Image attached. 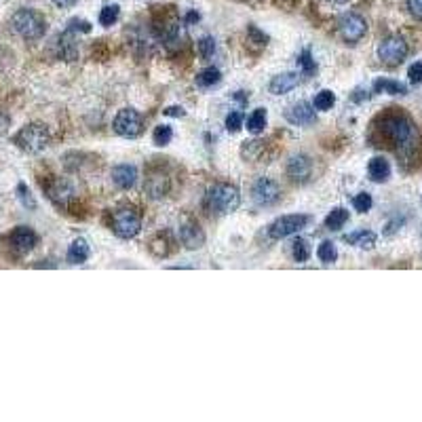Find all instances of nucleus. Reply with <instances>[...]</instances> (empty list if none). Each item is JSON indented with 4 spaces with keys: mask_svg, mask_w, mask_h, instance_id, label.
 I'll return each instance as SVG.
<instances>
[{
    "mask_svg": "<svg viewBox=\"0 0 422 422\" xmlns=\"http://www.w3.org/2000/svg\"><path fill=\"white\" fill-rule=\"evenodd\" d=\"M334 104H336V95H334L330 89H323V91L317 93V97H315V101H313V108L326 112V110H332Z\"/></svg>",
    "mask_w": 422,
    "mask_h": 422,
    "instance_id": "24",
    "label": "nucleus"
},
{
    "mask_svg": "<svg viewBox=\"0 0 422 422\" xmlns=\"http://www.w3.org/2000/svg\"><path fill=\"white\" fill-rule=\"evenodd\" d=\"M220 81H222V74H220L218 68H205L201 74H196V84L203 87V89H209V87L218 84Z\"/></svg>",
    "mask_w": 422,
    "mask_h": 422,
    "instance_id": "25",
    "label": "nucleus"
},
{
    "mask_svg": "<svg viewBox=\"0 0 422 422\" xmlns=\"http://www.w3.org/2000/svg\"><path fill=\"white\" fill-rule=\"evenodd\" d=\"M9 243H11V248L17 253H28L36 248L38 237H36V233H34L32 228H28V226H17V228L11 233Z\"/></svg>",
    "mask_w": 422,
    "mask_h": 422,
    "instance_id": "12",
    "label": "nucleus"
},
{
    "mask_svg": "<svg viewBox=\"0 0 422 422\" xmlns=\"http://www.w3.org/2000/svg\"><path fill=\"white\" fill-rule=\"evenodd\" d=\"M408 77H410V83L412 84H422V62H416V64L410 66Z\"/></svg>",
    "mask_w": 422,
    "mask_h": 422,
    "instance_id": "37",
    "label": "nucleus"
},
{
    "mask_svg": "<svg viewBox=\"0 0 422 422\" xmlns=\"http://www.w3.org/2000/svg\"><path fill=\"white\" fill-rule=\"evenodd\" d=\"M89 243L84 241V239H77L72 245H70V250H68V262L70 264H83L89 260Z\"/></svg>",
    "mask_w": 422,
    "mask_h": 422,
    "instance_id": "22",
    "label": "nucleus"
},
{
    "mask_svg": "<svg viewBox=\"0 0 422 422\" xmlns=\"http://www.w3.org/2000/svg\"><path fill=\"white\" fill-rule=\"evenodd\" d=\"M317 255H319V260H321L323 264H334L338 260L336 245H334L332 241H323V243L319 245V250H317Z\"/></svg>",
    "mask_w": 422,
    "mask_h": 422,
    "instance_id": "29",
    "label": "nucleus"
},
{
    "mask_svg": "<svg viewBox=\"0 0 422 422\" xmlns=\"http://www.w3.org/2000/svg\"><path fill=\"white\" fill-rule=\"evenodd\" d=\"M169 190L167 175L163 173H152L148 179H146V192L152 196V199H159V196H165V192Z\"/></svg>",
    "mask_w": 422,
    "mask_h": 422,
    "instance_id": "19",
    "label": "nucleus"
},
{
    "mask_svg": "<svg viewBox=\"0 0 422 422\" xmlns=\"http://www.w3.org/2000/svg\"><path fill=\"white\" fill-rule=\"evenodd\" d=\"M296 64H298V68L302 70L304 77H311V74H315V70H317V64H315V60H313L311 49H304V51L298 55Z\"/></svg>",
    "mask_w": 422,
    "mask_h": 422,
    "instance_id": "28",
    "label": "nucleus"
},
{
    "mask_svg": "<svg viewBox=\"0 0 422 422\" xmlns=\"http://www.w3.org/2000/svg\"><path fill=\"white\" fill-rule=\"evenodd\" d=\"M291 253H294V260L296 262H306L311 257V245L306 239H296L291 243Z\"/></svg>",
    "mask_w": 422,
    "mask_h": 422,
    "instance_id": "30",
    "label": "nucleus"
},
{
    "mask_svg": "<svg viewBox=\"0 0 422 422\" xmlns=\"http://www.w3.org/2000/svg\"><path fill=\"white\" fill-rule=\"evenodd\" d=\"M186 21H188V23H192V21H199V13H194V11H192V13H188Z\"/></svg>",
    "mask_w": 422,
    "mask_h": 422,
    "instance_id": "42",
    "label": "nucleus"
},
{
    "mask_svg": "<svg viewBox=\"0 0 422 422\" xmlns=\"http://www.w3.org/2000/svg\"><path fill=\"white\" fill-rule=\"evenodd\" d=\"M334 2H338V4H342V2H346V0H334Z\"/></svg>",
    "mask_w": 422,
    "mask_h": 422,
    "instance_id": "43",
    "label": "nucleus"
},
{
    "mask_svg": "<svg viewBox=\"0 0 422 422\" xmlns=\"http://www.w3.org/2000/svg\"><path fill=\"white\" fill-rule=\"evenodd\" d=\"M252 196L260 207H268V205H274V203L281 199V188H279L277 182L266 179V177H260V179L253 184Z\"/></svg>",
    "mask_w": 422,
    "mask_h": 422,
    "instance_id": "10",
    "label": "nucleus"
},
{
    "mask_svg": "<svg viewBox=\"0 0 422 422\" xmlns=\"http://www.w3.org/2000/svg\"><path fill=\"white\" fill-rule=\"evenodd\" d=\"M352 207H355L359 213L370 211V209H372V194H367V192H359V194L352 199Z\"/></svg>",
    "mask_w": 422,
    "mask_h": 422,
    "instance_id": "33",
    "label": "nucleus"
},
{
    "mask_svg": "<svg viewBox=\"0 0 422 422\" xmlns=\"http://www.w3.org/2000/svg\"><path fill=\"white\" fill-rule=\"evenodd\" d=\"M171 138H173V131H171L169 125H159L155 129V135H152V140H155L157 146H167L169 142H171Z\"/></svg>",
    "mask_w": 422,
    "mask_h": 422,
    "instance_id": "32",
    "label": "nucleus"
},
{
    "mask_svg": "<svg viewBox=\"0 0 422 422\" xmlns=\"http://www.w3.org/2000/svg\"><path fill=\"white\" fill-rule=\"evenodd\" d=\"M374 93H389V95H406L408 87L397 81H389V79H378L374 83Z\"/></svg>",
    "mask_w": 422,
    "mask_h": 422,
    "instance_id": "23",
    "label": "nucleus"
},
{
    "mask_svg": "<svg viewBox=\"0 0 422 422\" xmlns=\"http://www.w3.org/2000/svg\"><path fill=\"white\" fill-rule=\"evenodd\" d=\"M60 45V55L66 60V62H74L77 60V55H79V49H77V45H74V38H72V32L70 30H66L62 36H60V40H57Z\"/></svg>",
    "mask_w": 422,
    "mask_h": 422,
    "instance_id": "21",
    "label": "nucleus"
},
{
    "mask_svg": "<svg viewBox=\"0 0 422 422\" xmlns=\"http://www.w3.org/2000/svg\"><path fill=\"white\" fill-rule=\"evenodd\" d=\"M311 222V216H283L279 218L277 222L270 224L268 228V235L270 239H285V237H291V235H298L302 228H306V224Z\"/></svg>",
    "mask_w": 422,
    "mask_h": 422,
    "instance_id": "7",
    "label": "nucleus"
},
{
    "mask_svg": "<svg viewBox=\"0 0 422 422\" xmlns=\"http://www.w3.org/2000/svg\"><path fill=\"white\" fill-rule=\"evenodd\" d=\"M9 127H11V116H9V114H4V112H0V138H2V135H6Z\"/></svg>",
    "mask_w": 422,
    "mask_h": 422,
    "instance_id": "39",
    "label": "nucleus"
},
{
    "mask_svg": "<svg viewBox=\"0 0 422 422\" xmlns=\"http://www.w3.org/2000/svg\"><path fill=\"white\" fill-rule=\"evenodd\" d=\"M241 127H243V114L241 112H231L228 118H226V129L231 133H237Z\"/></svg>",
    "mask_w": 422,
    "mask_h": 422,
    "instance_id": "35",
    "label": "nucleus"
},
{
    "mask_svg": "<svg viewBox=\"0 0 422 422\" xmlns=\"http://www.w3.org/2000/svg\"><path fill=\"white\" fill-rule=\"evenodd\" d=\"M298 83H300V79H298L296 72H285V74L274 77L270 81V84H268V89H270L272 95H285V93L294 91L298 87Z\"/></svg>",
    "mask_w": 422,
    "mask_h": 422,
    "instance_id": "17",
    "label": "nucleus"
},
{
    "mask_svg": "<svg viewBox=\"0 0 422 422\" xmlns=\"http://www.w3.org/2000/svg\"><path fill=\"white\" fill-rule=\"evenodd\" d=\"M51 142V135H49V129L45 125H38V123H32V125H26L21 131H17V135L13 138V144L28 152V155H38L43 150H47Z\"/></svg>",
    "mask_w": 422,
    "mask_h": 422,
    "instance_id": "4",
    "label": "nucleus"
},
{
    "mask_svg": "<svg viewBox=\"0 0 422 422\" xmlns=\"http://www.w3.org/2000/svg\"><path fill=\"white\" fill-rule=\"evenodd\" d=\"M408 9L416 19H422V0H408Z\"/></svg>",
    "mask_w": 422,
    "mask_h": 422,
    "instance_id": "38",
    "label": "nucleus"
},
{
    "mask_svg": "<svg viewBox=\"0 0 422 422\" xmlns=\"http://www.w3.org/2000/svg\"><path fill=\"white\" fill-rule=\"evenodd\" d=\"M199 53H201L203 60H209V57L216 53V40H213L211 36L201 38V43H199Z\"/></svg>",
    "mask_w": 422,
    "mask_h": 422,
    "instance_id": "34",
    "label": "nucleus"
},
{
    "mask_svg": "<svg viewBox=\"0 0 422 422\" xmlns=\"http://www.w3.org/2000/svg\"><path fill=\"white\" fill-rule=\"evenodd\" d=\"M11 26L13 30L23 38V40H38L45 36L47 32V21L40 13L32 11V9H19L13 17H11Z\"/></svg>",
    "mask_w": 422,
    "mask_h": 422,
    "instance_id": "3",
    "label": "nucleus"
},
{
    "mask_svg": "<svg viewBox=\"0 0 422 422\" xmlns=\"http://www.w3.org/2000/svg\"><path fill=\"white\" fill-rule=\"evenodd\" d=\"M287 175L298 182V184H304L311 179L313 175V161L304 155H298V157H291V161L287 163Z\"/></svg>",
    "mask_w": 422,
    "mask_h": 422,
    "instance_id": "14",
    "label": "nucleus"
},
{
    "mask_svg": "<svg viewBox=\"0 0 422 422\" xmlns=\"http://www.w3.org/2000/svg\"><path fill=\"white\" fill-rule=\"evenodd\" d=\"M179 241L184 243L186 250H199L205 243V233L201 231V226L192 220H186L179 226Z\"/></svg>",
    "mask_w": 422,
    "mask_h": 422,
    "instance_id": "13",
    "label": "nucleus"
},
{
    "mask_svg": "<svg viewBox=\"0 0 422 422\" xmlns=\"http://www.w3.org/2000/svg\"><path fill=\"white\" fill-rule=\"evenodd\" d=\"M338 28H340V36H342L348 45L359 43V40L365 36V32H367L365 19H363L361 15H357V13L344 15V17L340 19V23H338Z\"/></svg>",
    "mask_w": 422,
    "mask_h": 422,
    "instance_id": "9",
    "label": "nucleus"
},
{
    "mask_svg": "<svg viewBox=\"0 0 422 422\" xmlns=\"http://www.w3.org/2000/svg\"><path fill=\"white\" fill-rule=\"evenodd\" d=\"M55 6H60V9H66V6H72V4H77V0H51Z\"/></svg>",
    "mask_w": 422,
    "mask_h": 422,
    "instance_id": "41",
    "label": "nucleus"
},
{
    "mask_svg": "<svg viewBox=\"0 0 422 422\" xmlns=\"http://www.w3.org/2000/svg\"><path fill=\"white\" fill-rule=\"evenodd\" d=\"M239 205H241V192L233 184H216L205 194V209L211 213L224 216V213L237 211Z\"/></svg>",
    "mask_w": 422,
    "mask_h": 422,
    "instance_id": "2",
    "label": "nucleus"
},
{
    "mask_svg": "<svg viewBox=\"0 0 422 422\" xmlns=\"http://www.w3.org/2000/svg\"><path fill=\"white\" fill-rule=\"evenodd\" d=\"M367 173H370V179L372 182H387L389 175H391V165L387 159L382 157H374L367 165Z\"/></svg>",
    "mask_w": 422,
    "mask_h": 422,
    "instance_id": "18",
    "label": "nucleus"
},
{
    "mask_svg": "<svg viewBox=\"0 0 422 422\" xmlns=\"http://www.w3.org/2000/svg\"><path fill=\"white\" fill-rule=\"evenodd\" d=\"M344 241L348 245H355V248H361V250H372L376 245V235L372 231H357L352 235H346Z\"/></svg>",
    "mask_w": 422,
    "mask_h": 422,
    "instance_id": "20",
    "label": "nucleus"
},
{
    "mask_svg": "<svg viewBox=\"0 0 422 422\" xmlns=\"http://www.w3.org/2000/svg\"><path fill=\"white\" fill-rule=\"evenodd\" d=\"M144 129L142 114L133 108H123L114 116V131L123 138H138Z\"/></svg>",
    "mask_w": 422,
    "mask_h": 422,
    "instance_id": "6",
    "label": "nucleus"
},
{
    "mask_svg": "<svg viewBox=\"0 0 422 422\" xmlns=\"http://www.w3.org/2000/svg\"><path fill=\"white\" fill-rule=\"evenodd\" d=\"M47 194L57 207H68L77 199V190L68 179H53L47 186Z\"/></svg>",
    "mask_w": 422,
    "mask_h": 422,
    "instance_id": "11",
    "label": "nucleus"
},
{
    "mask_svg": "<svg viewBox=\"0 0 422 422\" xmlns=\"http://www.w3.org/2000/svg\"><path fill=\"white\" fill-rule=\"evenodd\" d=\"M165 114H167V116H186L184 108H179V106H171V108L165 110Z\"/></svg>",
    "mask_w": 422,
    "mask_h": 422,
    "instance_id": "40",
    "label": "nucleus"
},
{
    "mask_svg": "<svg viewBox=\"0 0 422 422\" xmlns=\"http://www.w3.org/2000/svg\"><path fill=\"white\" fill-rule=\"evenodd\" d=\"M346 222H348V211L342 209V207L332 209V213L326 218V226H328L330 231H340Z\"/></svg>",
    "mask_w": 422,
    "mask_h": 422,
    "instance_id": "27",
    "label": "nucleus"
},
{
    "mask_svg": "<svg viewBox=\"0 0 422 422\" xmlns=\"http://www.w3.org/2000/svg\"><path fill=\"white\" fill-rule=\"evenodd\" d=\"M118 6L116 4H108V6H104L101 11H99V23L101 26H112V23H116V19H118Z\"/></svg>",
    "mask_w": 422,
    "mask_h": 422,
    "instance_id": "31",
    "label": "nucleus"
},
{
    "mask_svg": "<svg viewBox=\"0 0 422 422\" xmlns=\"http://www.w3.org/2000/svg\"><path fill=\"white\" fill-rule=\"evenodd\" d=\"M380 131L384 133V138L395 146V150L408 159L412 157V152L418 146V129L412 123L410 116L401 114V112H389L380 118Z\"/></svg>",
    "mask_w": 422,
    "mask_h": 422,
    "instance_id": "1",
    "label": "nucleus"
},
{
    "mask_svg": "<svg viewBox=\"0 0 422 422\" xmlns=\"http://www.w3.org/2000/svg\"><path fill=\"white\" fill-rule=\"evenodd\" d=\"M406 55H408V45H406V40L399 38V36H389V38L382 40L380 47H378V57H380L384 64H389V66L401 64V62L406 60Z\"/></svg>",
    "mask_w": 422,
    "mask_h": 422,
    "instance_id": "8",
    "label": "nucleus"
},
{
    "mask_svg": "<svg viewBox=\"0 0 422 422\" xmlns=\"http://www.w3.org/2000/svg\"><path fill=\"white\" fill-rule=\"evenodd\" d=\"M17 196H19V201L23 203V207H30V209L36 207V203H34V199H32V194H30V190H28L26 184H19V186H17Z\"/></svg>",
    "mask_w": 422,
    "mask_h": 422,
    "instance_id": "36",
    "label": "nucleus"
},
{
    "mask_svg": "<svg viewBox=\"0 0 422 422\" xmlns=\"http://www.w3.org/2000/svg\"><path fill=\"white\" fill-rule=\"evenodd\" d=\"M285 118L291 125H311L315 121V108L309 101H298V104L287 108Z\"/></svg>",
    "mask_w": 422,
    "mask_h": 422,
    "instance_id": "15",
    "label": "nucleus"
},
{
    "mask_svg": "<svg viewBox=\"0 0 422 422\" xmlns=\"http://www.w3.org/2000/svg\"><path fill=\"white\" fill-rule=\"evenodd\" d=\"M264 127H266V110L257 108V110H253L250 118H248V131H252V133L257 135V133L264 131Z\"/></svg>",
    "mask_w": 422,
    "mask_h": 422,
    "instance_id": "26",
    "label": "nucleus"
},
{
    "mask_svg": "<svg viewBox=\"0 0 422 422\" xmlns=\"http://www.w3.org/2000/svg\"><path fill=\"white\" fill-rule=\"evenodd\" d=\"M142 228V216L135 207H121L112 213V231L121 239H133Z\"/></svg>",
    "mask_w": 422,
    "mask_h": 422,
    "instance_id": "5",
    "label": "nucleus"
},
{
    "mask_svg": "<svg viewBox=\"0 0 422 422\" xmlns=\"http://www.w3.org/2000/svg\"><path fill=\"white\" fill-rule=\"evenodd\" d=\"M138 179V169L133 165H116L112 169V182L121 188V190H129L135 186Z\"/></svg>",
    "mask_w": 422,
    "mask_h": 422,
    "instance_id": "16",
    "label": "nucleus"
}]
</instances>
